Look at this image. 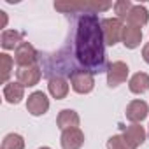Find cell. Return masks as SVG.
<instances>
[{"label": "cell", "mask_w": 149, "mask_h": 149, "mask_svg": "<svg viewBox=\"0 0 149 149\" xmlns=\"http://www.w3.org/2000/svg\"><path fill=\"white\" fill-rule=\"evenodd\" d=\"M76 56L90 72L105 70V42L97 14H83L76 32Z\"/></svg>", "instance_id": "obj_1"}, {"label": "cell", "mask_w": 149, "mask_h": 149, "mask_svg": "<svg viewBox=\"0 0 149 149\" xmlns=\"http://www.w3.org/2000/svg\"><path fill=\"white\" fill-rule=\"evenodd\" d=\"M70 86L72 90L79 93V95H88L93 91L95 88V77L93 72L84 70V68H77L70 74Z\"/></svg>", "instance_id": "obj_2"}, {"label": "cell", "mask_w": 149, "mask_h": 149, "mask_svg": "<svg viewBox=\"0 0 149 149\" xmlns=\"http://www.w3.org/2000/svg\"><path fill=\"white\" fill-rule=\"evenodd\" d=\"M100 26H102L104 42L107 46H116L121 40L125 25H123V21L119 18H105V19L100 21Z\"/></svg>", "instance_id": "obj_3"}, {"label": "cell", "mask_w": 149, "mask_h": 149, "mask_svg": "<svg viewBox=\"0 0 149 149\" xmlns=\"http://www.w3.org/2000/svg\"><path fill=\"white\" fill-rule=\"evenodd\" d=\"M112 4L111 2H54V9L61 13H74V11H90V14H95V11H107Z\"/></svg>", "instance_id": "obj_4"}, {"label": "cell", "mask_w": 149, "mask_h": 149, "mask_svg": "<svg viewBox=\"0 0 149 149\" xmlns=\"http://www.w3.org/2000/svg\"><path fill=\"white\" fill-rule=\"evenodd\" d=\"M105 72H107V84L111 88H116V86H119L126 81L130 68L125 61H112V63L107 65Z\"/></svg>", "instance_id": "obj_5"}, {"label": "cell", "mask_w": 149, "mask_h": 149, "mask_svg": "<svg viewBox=\"0 0 149 149\" xmlns=\"http://www.w3.org/2000/svg\"><path fill=\"white\" fill-rule=\"evenodd\" d=\"M40 76H42V72H40V67L39 65H30V67H19L16 70V79L21 86L25 88H32L35 84H39L40 81Z\"/></svg>", "instance_id": "obj_6"}, {"label": "cell", "mask_w": 149, "mask_h": 149, "mask_svg": "<svg viewBox=\"0 0 149 149\" xmlns=\"http://www.w3.org/2000/svg\"><path fill=\"white\" fill-rule=\"evenodd\" d=\"M14 61L18 67H30V65H37V51L30 42H21L16 51H14Z\"/></svg>", "instance_id": "obj_7"}, {"label": "cell", "mask_w": 149, "mask_h": 149, "mask_svg": "<svg viewBox=\"0 0 149 149\" xmlns=\"http://www.w3.org/2000/svg\"><path fill=\"white\" fill-rule=\"evenodd\" d=\"M49 109V98L42 91H33L26 98V111L32 116H42Z\"/></svg>", "instance_id": "obj_8"}, {"label": "cell", "mask_w": 149, "mask_h": 149, "mask_svg": "<svg viewBox=\"0 0 149 149\" xmlns=\"http://www.w3.org/2000/svg\"><path fill=\"white\" fill-rule=\"evenodd\" d=\"M123 139H125V142H126V146L130 147V149H137V147H140L142 144H144V140H146V130H144V126H140V125H130V126H126L125 128V132H123Z\"/></svg>", "instance_id": "obj_9"}, {"label": "cell", "mask_w": 149, "mask_h": 149, "mask_svg": "<svg viewBox=\"0 0 149 149\" xmlns=\"http://www.w3.org/2000/svg\"><path fill=\"white\" fill-rule=\"evenodd\" d=\"M61 149H81V146L84 144V133L81 132V128H70L61 132Z\"/></svg>", "instance_id": "obj_10"}, {"label": "cell", "mask_w": 149, "mask_h": 149, "mask_svg": "<svg viewBox=\"0 0 149 149\" xmlns=\"http://www.w3.org/2000/svg\"><path fill=\"white\" fill-rule=\"evenodd\" d=\"M147 112H149V107H147V104L144 102V100H132L128 105H126V119L128 121H132L133 125L137 123H140V121H144L146 118H147Z\"/></svg>", "instance_id": "obj_11"}, {"label": "cell", "mask_w": 149, "mask_h": 149, "mask_svg": "<svg viewBox=\"0 0 149 149\" xmlns=\"http://www.w3.org/2000/svg\"><path fill=\"white\" fill-rule=\"evenodd\" d=\"M79 123H81L79 114H77L76 111H72V109H63V111H60V114H58V118H56V125H58V128H60L61 132L70 130V128H79Z\"/></svg>", "instance_id": "obj_12"}, {"label": "cell", "mask_w": 149, "mask_h": 149, "mask_svg": "<svg viewBox=\"0 0 149 149\" xmlns=\"http://www.w3.org/2000/svg\"><path fill=\"white\" fill-rule=\"evenodd\" d=\"M121 40L125 44V47L128 49H135L140 46L142 42V28L139 26H132V25H125L123 28V35H121Z\"/></svg>", "instance_id": "obj_13"}, {"label": "cell", "mask_w": 149, "mask_h": 149, "mask_svg": "<svg viewBox=\"0 0 149 149\" xmlns=\"http://www.w3.org/2000/svg\"><path fill=\"white\" fill-rule=\"evenodd\" d=\"M4 98L7 104H13V105H18L23 98H25V86H21L18 81L14 83H7L4 86Z\"/></svg>", "instance_id": "obj_14"}, {"label": "cell", "mask_w": 149, "mask_h": 149, "mask_svg": "<svg viewBox=\"0 0 149 149\" xmlns=\"http://www.w3.org/2000/svg\"><path fill=\"white\" fill-rule=\"evenodd\" d=\"M47 90H49V93H51L53 98H56V100H63V98L68 95V83H67V79L56 76V77H51V79H49V83H47Z\"/></svg>", "instance_id": "obj_15"}, {"label": "cell", "mask_w": 149, "mask_h": 149, "mask_svg": "<svg viewBox=\"0 0 149 149\" xmlns=\"http://www.w3.org/2000/svg\"><path fill=\"white\" fill-rule=\"evenodd\" d=\"M128 88H130V91L135 93V95L146 93V91L149 90V76H147L146 72H137V74H133V76L130 77V81H128Z\"/></svg>", "instance_id": "obj_16"}, {"label": "cell", "mask_w": 149, "mask_h": 149, "mask_svg": "<svg viewBox=\"0 0 149 149\" xmlns=\"http://www.w3.org/2000/svg\"><path fill=\"white\" fill-rule=\"evenodd\" d=\"M126 21H128V25L140 28L149 21V13H147V9L144 6H133L130 14L126 16Z\"/></svg>", "instance_id": "obj_17"}, {"label": "cell", "mask_w": 149, "mask_h": 149, "mask_svg": "<svg viewBox=\"0 0 149 149\" xmlns=\"http://www.w3.org/2000/svg\"><path fill=\"white\" fill-rule=\"evenodd\" d=\"M23 32H16V30H4L2 32V37H0V44H2L4 49H14L18 47L23 40Z\"/></svg>", "instance_id": "obj_18"}, {"label": "cell", "mask_w": 149, "mask_h": 149, "mask_svg": "<svg viewBox=\"0 0 149 149\" xmlns=\"http://www.w3.org/2000/svg\"><path fill=\"white\" fill-rule=\"evenodd\" d=\"M13 65H14V60L7 53L0 54V79H2L4 84H7V79L13 74Z\"/></svg>", "instance_id": "obj_19"}, {"label": "cell", "mask_w": 149, "mask_h": 149, "mask_svg": "<svg viewBox=\"0 0 149 149\" xmlns=\"http://www.w3.org/2000/svg\"><path fill=\"white\" fill-rule=\"evenodd\" d=\"M2 149H25V140L19 133H9L2 140Z\"/></svg>", "instance_id": "obj_20"}, {"label": "cell", "mask_w": 149, "mask_h": 149, "mask_svg": "<svg viewBox=\"0 0 149 149\" xmlns=\"http://www.w3.org/2000/svg\"><path fill=\"white\" fill-rule=\"evenodd\" d=\"M132 7H133V4L130 2V0H118V2L114 4V11H116L119 19H126V16L130 14Z\"/></svg>", "instance_id": "obj_21"}, {"label": "cell", "mask_w": 149, "mask_h": 149, "mask_svg": "<svg viewBox=\"0 0 149 149\" xmlns=\"http://www.w3.org/2000/svg\"><path fill=\"white\" fill-rule=\"evenodd\" d=\"M107 149H130L123 139V135H112L107 140Z\"/></svg>", "instance_id": "obj_22"}, {"label": "cell", "mask_w": 149, "mask_h": 149, "mask_svg": "<svg viewBox=\"0 0 149 149\" xmlns=\"http://www.w3.org/2000/svg\"><path fill=\"white\" fill-rule=\"evenodd\" d=\"M142 58H144V61L149 65V42L142 47Z\"/></svg>", "instance_id": "obj_23"}, {"label": "cell", "mask_w": 149, "mask_h": 149, "mask_svg": "<svg viewBox=\"0 0 149 149\" xmlns=\"http://www.w3.org/2000/svg\"><path fill=\"white\" fill-rule=\"evenodd\" d=\"M0 16H2V28H6V25H7V13L0 11Z\"/></svg>", "instance_id": "obj_24"}, {"label": "cell", "mask_w": 149, "mask_h": 149, "mask_svg": "<svg viewBox=\"0 0 149 149\" xmlns=\"http://www.w3.org/2000/svg\"><path fill=\"white\" fill-rule=\"evenodd\" d=\"M39 149H51V147H39Z\"/></svg>", "instance_id": "obj_25"}, {"label": "cell", "mask_w": 149, "mask_h": 149, "mask_svg": "<svg viewBox=\"0 0 149 149\" xmlns=\"http://www.w3.org/2000/svg\"><path fill=\"white\" fill-rule=\"evenodd\" d=\"M147 135H149V132H147Z\"/></svg>", "instance_id": "obj_26"}]
</instances>
